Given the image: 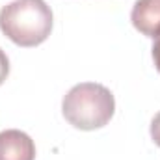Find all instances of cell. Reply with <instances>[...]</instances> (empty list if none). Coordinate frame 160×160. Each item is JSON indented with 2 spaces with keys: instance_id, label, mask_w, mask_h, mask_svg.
<instances>
[{
  "instance_id": "1",
  "label": "cell",
  "mask_w": 160,
  "mask_h": 160,
  "mask_svg": "<svg viewBox=\"0 0 160 160\" xmlns=\"http://www.w3.org/2000/svg\"><path fill=\"white\" fill-rule=\"evenodd\" d=\"M0 30L19 47H38L52 32V9L45 0H13L0 9Z\"/></svg>"
},
{
  "instance_id": "2",
  "label": "cell",
  "mask_w": 160,
  "mask_h": 160,
  "mask_svg": "<svg viewBox=\"0 0 160 160\" xmlns=\"http://www.w3.org/2000/svg\"><path fill=\"white\" fill-rule=\"evenodd\" d=\"M116 110L114 95L108 88L95 82H82L67 91L62 102L63 118L75 128L95 130L112 119Z\"/></svg>"
},
{
  "instance_id": "3",
  "label": "cell",
  "mask_w": 160,
  "mask_h": 160,
  "mask_svg": "<svg viewBox=\"0 0 160 160\" xmlns=\"http://www.w3.org/2000/svg\"><path fill=\"white\" fill-rule=\"evenodd\" d=\"M0 160H36L34 140L17 128L0 132Z\"/></svg>"
},
{
  "instance_id": "4",
  "label": "cell",
  "mask_w": 160,
  "mask_h": 160,
  "mask_svg": "<svg viewBox=\"0 0 160 160\" xmlns=\"http://www.w3.org/2000/svg\"><path fill=\"white\" fill-rule=\"evenodd\" d=\"M130 21L140 34L157 39L160 36V0H136Z\"/></svg>"
},
{
  "instance_id": "5",
  "label": "cell",
  "mask_w": 160,
  "mask_h": 160,
  "mask_svg": "<svg viewBox=\"0 0 160 160\" xmlns=\"http://www.w3.org/2000/svg\"><path fill=\"white\" fill-rule=\"evenodd\" d=\"M8 75H9V60H8L6 52L0 48V86L8 78Z\"/></svg>"
},
{
  "instance_id": "6",
  "label": "cell",
  "mask_w": 160,
  "mask_h": 160,
  "mask_svg": "<svg viewBox=\"0 0 160 160\" xmlns=\"http://www.w3.org/2000/svg\"><path fill=\"white\" fill-rule=\"evenodd\" d=\"M151 138H153V142L160 147V112L151 121Z\"/></svg>"
},
{
  "instance_id": "7",
  "label": "cell",
  "mask_w": 160,
  "mask_h": 160,
  "mask_svg": "<svg viewBox=\"0 0 160 160\" xmlns=\"http://www.w3.org/2000/svg\"><path fill=\"white\" fill-rule=\"evenodd\" d=\"M153 62H155V67H157V71L160 73V36L155 39V45H153Z\"/></svg>"
}]
</instances>
